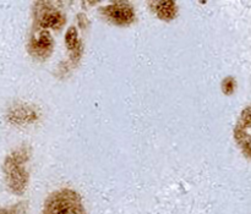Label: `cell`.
Returning <instances> with one entry per match:
<instances>
[{
    "label": "cell",
    "instance_id": "cell-2",
    "mask_svg": "<svg viewBox=\"0 0 251 214\" xmlns=\"http://www.w3.org/2000/svg\"><path fill=\"white\" fill-rule=\"evenodd\" d=\"M26 152L24 149H17L6 157L4 163V173L6 179V185L10 191L16 195H22L27 186L28 175L25 169Z\"/></svg>",
    "mask_w": 251,
    "mask_h": 214
},
{
    "label": "cell",
    "instance_id": "cell-1",
    "mask_svg": "<svg viewBox=\"0 0 251 214\" xmlns=\"http://www.w3.org/2000/svg\"><path fill=\"white\" fill-rule=\"evenodd\" d=\"M43 214H87L82 198L71 189H60L46 198Z\"/></svg>",
    "mask_w": 251,
    "mask_h": 214
},
{
    "label": "cell",
    "instance_id": "cell-9",
    "mask_svg": "<svg viewBox=\"0 0 251 214\" xmlns=\"http://www.w3.org/2000/svg\"><path fill=\"white\" fill-rule=\"evenodd\" d=\"M0 214H17L15 212L14 210H11V208H1L0 210Z\"/></svg>",
    "mask_w": 251,
    "mask_h": 214
},
{
    "label": "cell",
    "instance_id": "cell-4",
    "mask_svg": "<svg viewBox=\"0 0 251 214\" xmlns=\"http://www.w3.org/2000/svg\"><path fill=\"white\" fill-rule=\"evenodd\" d=\"M238 146L245 156L251 158V107L243 110L234 129Z\"/></svg>",
    "mask_w": 251,
    "mask_h": 214
},
{
    "label": "cell",
    "instance_id": "cell-5",
    "mask_svg": "<svg viewBox=\"0 0 251 214\" xmlns=\"http://www.w3.org/2000/svg\"><path fill=\"white\" fill-rule=\"evenodd\" d=\"M28 50L34 58H48L53 50V39H51L50 33L42 28L34 31L29 39Z\"/></svg>",
    "mask_w": 251,
    "mask_h": 214
},
{
    "label": "cell",
    "instance_id": "cell-7",
    "mask_svg": "<svg viewBox=\"0 0 251 214\" xmlns=\"http://www.w3.org/2000/svg\"><path fill=\"white\" fill-rule=\"evenodd\" d=\"M150 4L153 6L152 9L156 12L157 16L161 20H166V21L173 20L178 12V7L174 1H152Z\"/></svg>",
    "mask_w": 251,
    "mask_h": 214
},
{
    "label": "cell",
    "instance_id": "cell-3",
    "mask_svg": "<svg viewBox=\"0 0 251 214\" xmlns=\"http://www.w3.org/2000/svg\"><path fill=\"white\" fill-rule=\"evenodd\" d=\"M103 16L118 26H127L135 21L134 7L126 1H117L100 9Z\"/></svg>",
    "mask_w": 251,
    "mask_h": 214
},
{
    "label": "cell",
    "instance_id": "cell-8",
    "mask_svg": "<svg viewBox=\"0 0 251 214\" xmlns=\"http://www.w3.org/2000/svg\"><path fill=\"white\" fill-rule=\"evenodd\" d=\"M65 42L68 43L69 49H74V50H76V49L80 47V42H78L77 39V33H76L75 28L69 29L68 34H66Z\"/></svg>",
    "mask_w": 251,
    "mask_h": 214
},
{
    "label": "cell",
    "instance_id": "cell-6",
    "mask_svg": "<svg viewBox=\"0 0 251 214\" xmlns=\"http://www.w3.org/2000/svg\"><path fill=\"white\" fill-rule=\"evenodd\" d=\"M48 5V2H46L47 7H38L36 17L37 24L39 28L46 29V31H48V28H61L65 24V16L55 7H50Z\"/></svg>",
    "mask_w": 251,
    "mask_h": 214
}]
</instances>
